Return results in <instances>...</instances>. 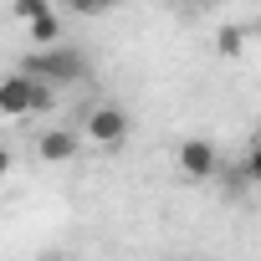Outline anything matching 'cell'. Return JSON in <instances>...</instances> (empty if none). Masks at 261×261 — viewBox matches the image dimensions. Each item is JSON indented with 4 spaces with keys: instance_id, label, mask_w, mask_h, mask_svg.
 I'll use <instances>...</instances> for the list:
<instances>
[{
    "instance_id": "8992f818",
    "label": "cell",
    "mask_w": 261,
    "mask_h": 261,
    "mask_svg": "<svg viewBox=\"0 0 261 261\" xmlns=\"http://www.w3.org/2000/svg\"><path fill=\"white\" fill-rule=\"evenodd\" d=\"M31 41H36V51L62 46V21H57V11H51V16H41V21H31Z\"/></svg>"
},
{
    "instance_id": "4fadbf2b",
    "label": "cell",
    "mask_w": 261,
    "mask_h": 261,
    "mask_svg": "<svg viewBox=\"0 0 261 261\" xmlns=\"http://www.w3.org/2000/svg\"><path fill=\"white\" fill-rule=\"evenodd\" d=\"M113 6H123V0H113Z\"/></svg>"
},
{
    "instance_id": "6da1fadb",
    "label": "cell",
    "mask_w": 261,
    "mask_h": 261,
    "mask_svg": "<svg viewBox=\"0 0 261 261\" xmlns=\"http://www.w3.org/2000/svg\"><path fill=\"white\" fill-rule=\"evenodd\" d=\"M21 72L36 77V82H46V87H57V82H82V77H87V57H82L77 46H46V51H26Z\"/></svg>"
},
{
    "instance_id": "5b68a950",
    "label": "cell",
    "mask_w": 261,
    "mask_h": 261,
    "mask_svg": "<svg viewBox=\"0 0 261 261\" xmlns=\"http://www.w3.org/2000/svg\"><path fill=\"white\" fill-rule=\"evenodd\" d=\"M77 149H82V144H77L72 128H51V134H41V139H36V154H41L46 164H67Z\"/></svg>"
},
{
    "instance_id": "277c9868",
    "label": "cell",
    "mask_w": 261,
    "mask_h": 261,
    "mask_svg": "<svg viewBox=\"0 0 261 261\" xmlns=\"http://www.w3.org/2000/svg\"><path fill=\"white\" fill-rule=\"evenodd\" d=\"M0 118H31V77L26 72L0 77Z\"/></svg>"
},
{
    "instance_id": "3957f363",
    "label": "cell",
    "mask_w": 261,
    "mask_h": 261,
    "mask_svg": "<svg viewBox=\"0 0 261 261\" xmlns=\"http://www.w3.org/2000/svg\"><path fill=\"white\" fill-rule=\"evenodd\" d=\"M215 169H220V154H215L210 139H185L179 144V174L185 179H210Z\"/></svg>"
},
{
    "instance_id": "30bf717a",
    "label": "cell",
    "mask_w": 261,
    "mask_h": 261,
    "mask_svg": "<svg viewBox=\"0 0 261 261\" xmlns=\"http://www.w3.org/2000/svg\"><path fill=\"white\" fill-rule=\"evenodd\" d=\"M246 174L261 185V139H256V149H251V159H246Z\"/></svg>"
},
{
    "instance_id": "7a4b0ae2",
    "label": "cell",
    "mask_w": 261,
    "mask_h": 261,
    "mask_svg": "<svg viewBox=\"0 0 261 261\" xmlns=\"http://www.w3.org/2000/svg\"><path fill=\"white\" fill-rule=\"evenodd\" d=\"M77 144H87V149H102V154L123 149V144H128V113H123L118 102H92V108H87V118H82V134H77Z\"/></svg>"
},
{
    "instance_id": "8fae6325",
    "label": "cell",
    "mask_w": 261,
    "mask_h": 261,
    "mask_svg": "<svg viewBox=\"0 0 261 261\" xmlns=\"http://www.w3.org/2000/svg\"><path fill=\"white\" fill-rule=\"evenodd\" d=\"M6 174H11V149L0 144V179H6Z\"/></svg>"
},
{
    "instance_id": "52a82bcc",
    "label": "cell",
    "mask_w": 261,
    "mask_h": 261,
    "mask_svg": "<svg viewBox=\"0 0 261 261\" xmlns=\"http://www.w3.org/2000/svg\"><path fill=\"white\" fill-rule=\"evenodd\" d=\"M215 51H220L225 62H236V57L246 51V31H241V26H220V31H215Z\"/></svg>"
},
{
    "instance_id": "ba28073f",
    "label": "cell",
    "mask_w": 261,
    "mask_h": 261,
    "mask_svg": "<svg viewBox=\"0 0 261 261\" xmlns=\"http://www.w3.org/2000/svg\"><path fill=\"white\" fill-rule=\"evenodd\" d=\"M11 11H16V16H21V21L31 26V21H41V16H51V0H16Z\"/></svg>"
},
{
    "instance_id": "9c48e42d",
    "label": "cell",
    "mask_w": 261,
    "mask_h": 261,
    "mask_svg": "<svg viewBox=\"0 0 261 261\" xmlns=\"http://www.w3.org/2000/svg\"><path fill=\"white\" fill-rule=\"evenodd\" d=\"M67 11L72 16H102V11H113V0H67Z\"/></svg>"
},
{
    "instance_id": "7c38bea8",
    "label": "cell",
    "mask_w": 261,
    "mask_h": 261,
    "mask_svg": "<svg viewBox=\"0 0 261 261\" xmlns=\"http://www.w3.org/2000/svg\"><path fill=\"white\" fill-rule=\"evenodd\" d=\"M195 6H215V0H195Z\"/></svg>"
}]
</instances>
